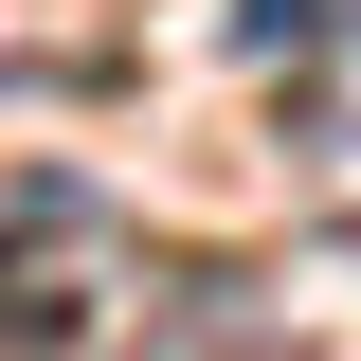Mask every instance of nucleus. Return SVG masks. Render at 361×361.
Returning <instances> with one entry per match:
<instances>
[{"label":"nucleus","mask_w":361,"mask_h":361,"mask_svg":"<svg viewBox=\"0 0 361 361\" xmlns=\"http://www.w3.org/2000/svg\"><path fill=\"white\" fill-rule=\"evenodd\" d=\"M0 289H18V307H0V325H18V361H54L90 307H109V217H90L54 163L18 180V271H0Z\"/></svg>","instance_id":"nucleus-1"},{"label":"nucleus","mask_w":361,"mask_h":361,"mask_svg":"<svg viewBox=\"0 0 361 361\" xmlns=\"http://www.w3.org/2000/svg\"><path fill=\"white\" fill-rule=\"evenodd\" d=\"M325 37V0H235V54H307Z\"/></svg>","instance_id":"nucleus-2"},{"label":"nucleus","mask_w":361,"mask_h":361,"mask_svg":"<svg viewBox=\"0 0 361 361\" xmlns=\"http://www.w3.org/2000/svg\"><path fill=\"white\" fill-rule=\"evenodd\" d=\"M307 145V180H325V217H361V127H289Z\"/></svg>","instance_id":"nucleus-3"}]
</instances>
